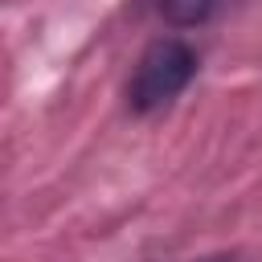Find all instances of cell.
<instances>
[{
	"label": "cell",
	"instance_id": "3",
	"mask_svg": "<svg viewBox=\"0 0 262 262\" xmlns=\"http://www.w3.org/2000/svg\"><path fill=\"white\" fill-rule=\"evenodd\" d=\"M205 262H237V258H205Z\"/></svg>",
	"mask_w": 262,
	"mask_h": 262
},
{
	"label": "cell",
	"instance_id": "2",
	"mask_svg": "<svg viewBox=\"0 0 262 262\" xmlns=\"http://www.w3.org/2000/svg\"><path fill=\"white\" fill-rule=\"evenodd\" d=\"M221 0H156V12L164 16L168 29H201L213 20Z\"/></svg>",
	"mask_w": 262,
	"mask_h": 262
},
{
	"label": "cell",
	"instance_id": "1",
	"mask_svg": "<svg viewBox=\"0 0 262 262\" xmlns=\"http://www.w3.org/2000/svg\"><path fill=\"white\" fill-rule=\"evenodd\" d=\"M201 57L184 37H160L143 49V57L135 61V74L127 82V106L135 115H156L164 106H172L188 82L196 78Z\"/></svg>",
	"mask_w": 262,
	"mask_h": 262
}]
</instances>
